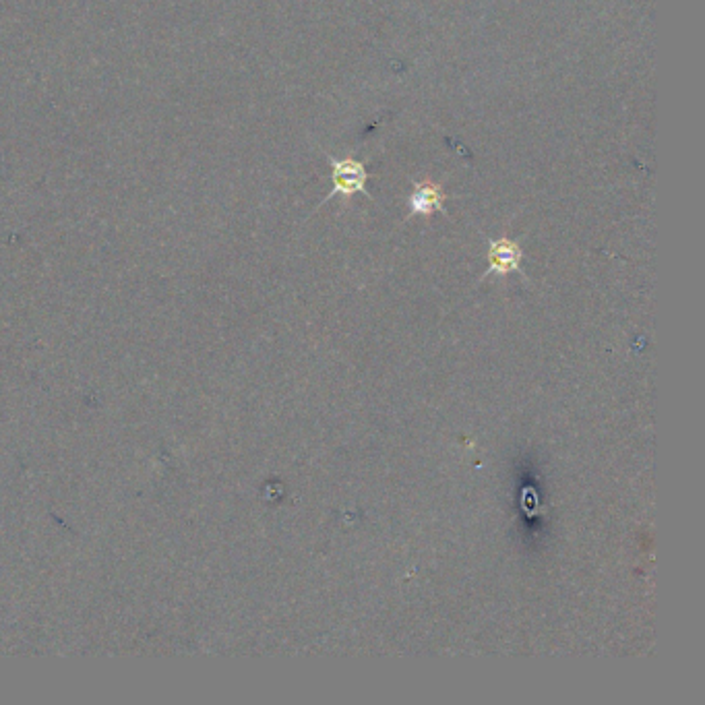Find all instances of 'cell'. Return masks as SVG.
Returning <instances> with one entry per match:
<instances>
[{"mask_svg": "<svg viewBox=\"0 0 705 705\" xmlns=\"http://www.w3.org/2000/svg\"><path fill=\"white\" fill-rule=\"evenodd\" d=\"M327 160L331 164V180H333V191L329 195H325V199L319 203L325 205L329 203L335 195H342L346 199H350L352 195H366L369 199H373L369 195V191H366V178H369V172H366L364 164L354 160V158H344V160H337L333 156H329L327 153Z\"/></svg>", "mask_w": 705, "mask_h": 705, "instance_id": "obj_1", "label": "cell"}, {"mask_svg": "<svg viewBox=\"0 0 705 705\" xmlns=\"http://www.w3.org/2000/svg\"><path fill=\"white\" fill-rule=\"evenodd\" d=\"M488 269L484 271L482 280L488 275H509V273H519L524 275V251H521L519 242L503 236L488 242Z\"/></svg>", "mask_w": 705, "mask_h": 705, "instance_id": "obj_2", "label": "cell"}, {"mask_svg": "<svg viewBox=\"0 0 705 705\" xmlns=\"http://www.w3.org/2000/svg\"><path fill=\"white\" fill-rule=\"evenodd\" d=\"M445 201H447V195L441 191V187L435 185V182L431 180L416 182L408 197L410 216L431 218L433 213H439V211L445 213Z\"/></svg>", "mask_w": 705, "mask_h": 705, "instance_id": "obj_3", "label": "cell"}]
</instances>
